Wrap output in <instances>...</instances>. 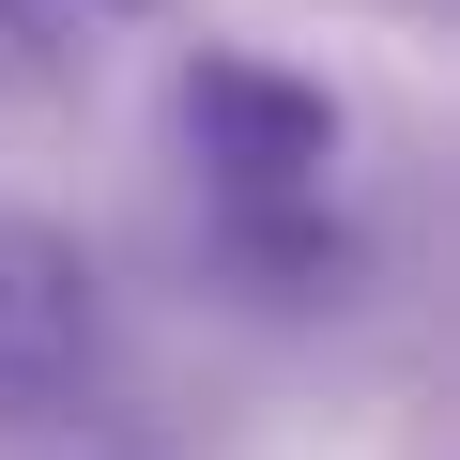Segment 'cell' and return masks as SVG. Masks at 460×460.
Listing matches in <instances>:
<instances>
[{
	"label": "cell",
	"instance_id": "cell-1",
	"mask_svg": "<svg viewBox=\"0 0 460 460\" xmlns=\"http://www.w3.org/2000/svg\"><path fill=\"white\" fill-rule=\"evenodd\" d=\"M184 138H199V169H230L246 199H307V184L338 169V93L246 62V47H215V62L184 77Z\"/></svg>",
	"mask_w": 460,
	"mask_h": 460
},
{
	"label": "cell",
	"instance_id": "cell-2",
	"mask_svg": "<svg viewBox=\"0 0 460 460\" xmlns=\"http://www.w3.org/2000/svg\"><path fill=\"white\" fill-rule=\"evenodd\" d=\"M93 353V261L62 230H0V399H47Z\"/></svg>",
	"mask_w": 460,
	"mask_h": 460
},
{
	"label": "cell",
	"instance_id": "cell-3",
	"mask_svg": "<svg viewBox=\"0 0 460 460\" xmlns=\"http://www.w3.org/2000/svg\"><path fill=\"white\" fill-rule=\"evenodd\" d=\"M47 77H62V62H47V31L16 16V0H0V93H47Z\"/></svg>",
	"mask_w": 460,
	"mask_h": 460
}]
</instances>
